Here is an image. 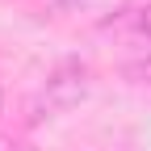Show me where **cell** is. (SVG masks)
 I'll list each match as a JSON object with an SVG mask.
<instances>
[{
  "label": "cell",
  "mask_w": 151,
  "mask_h": 151,
  "mask_svg": "<svg viewBox=\"0 0 151 151\" xmlns=\"http://www.w3.org/2000/svg\"><path fill=\"white\" fill-rule=\"evenodd\" d=\"M84 97H88V67L76 63V59H67V63H59V67L46 76L42 92H38L34 105H29V118H34V122H42V118H59V113L76 109Z\"/></svg>",
  "instance_id": "obj_1"
},
{
  "label": "cell",
  "mask_w": 151,
  "mask_h": 151,
  "mask_svg": "<svg viewBox=\"0 0 151 151\" xmlns=\"http://www.w3.org/2000/svg\"><path fill=\"white\" fill-rule=\"evenodd\" d=\"M101 25H105V29H113V34H130V38H147V42H151V4L122 9V13L105 17Z\"/></svg>",
  "instance_id": "obj_2"
},
{
  "label": "cell",
  "mask_w": 151,
  "mask_h": 151,
  "mask_svg": "<svg viewBox=\"0 0 151 151\" xmlns=\"http://www.w3.org/2000/svg\"><path fill=\"white\" fill-rule=\"evenodd\" d=\"M113 4V0H46V13L50 17H71V13H97Z\"/></svg>",
  "instance_id": "obj_3"
},
{
  "label": "cell",
  "mask_w": 151,
  "mask_h": 151,
  "mask_svg": "<svg viewBox=\"0 0 151 151\" xmlns=\"http://www.w3.org/2000/svg\"><path fill=\"white\" fill-rule=\"evenodd\" d=\"M122 71H126V80H134V84H151V46H143L139 55H130L122 63Z\"/></svg>",
  "instance_id": "obj_4"
}]
</instances>
